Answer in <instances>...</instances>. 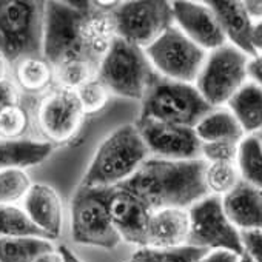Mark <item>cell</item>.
<instances>
[{
  "instance_id": "obj_21",
  "label": "cell",
  "mask_w": 262,
  "mask_h": 262,
  "mask_svg": "<svg viewBox=\"0 0 262 262\" xmlns=\"http://www.w3.org/2000/svg\"><path fill=\"white\" fill-rule=\"evenodd\" d=\"M53 153L51 142L31 139H0V171L42 164Z\"/></svg>"
},
{
  "instance_id": "obj_23",
  "label": "cell",
  "mask_w": 262,
  "mask_h": 262,
  "mask_svg": "<svg viewBox=\"0 0 262 262\" xmlns=\"http://www.w3.org/2000/svg\"><path fill=\"white\" fill-rule=\"evenodd\" d=\"M53 250V242L43 237H0V262H34Z\"/></svg>"
},
{
  "instance_id": "obj_17",
  "label": "cell",
  "mask_w": 262,
  "mask_h": 262,
  "mask_svg": "<svg viewBox=\"0 0 262 262\" xmlns=\"http://www.w3.org/2000/svg\"><path fill=\"white\" fill-rule=\"evenodd\" d=\"M24 211L50 239L60 236L63 207L57 191L47 184H33L24 199Z\"/></svg>"
},
{
  "instance_id": "obj_13",
  "label": "cell",
  "mask_w": 262,
  "mask_h": 262,
  "mask_svg": "<svg viewBox=\"0 0 262 262\" xmlns=\"http://www.w3.org/2000/svg\"><path fill=\"white\" fill-rule=\"evenodd\" d=\"M83 114L76 91L57 88L40 102L37 122L48 142L62 144L77 133Z\"/></svg>"
},
{
  "instance_id": "obj_35",
  "label": "cell",
  "mask_w": 262,
  "mask_h": 262,
  "mask_svg": "<svg viewBox=\"0 0 262 262\" xmlns=\"http://www.w3.org/2000/svg\"><path fill=\"white\" fill-rule=\"evenodd\" d=\"M19 88L11 80H0V111L19 105Z\"/></svg>"
},
{
  "instance_id": "obj_5",
  "label": "cell",
  "mask_w": 262,
  "mask_h": 262,
  "mask_svg": "<svg viewBox=\"0 0 262 262\" xmlns=\"http://www.w3.org/2000/svg\"><path fill=\"white\" fill-rule=\"evenodd\" d=\"M211 110L213 106L205 102L194 83L174 82L158 74L142 99L139 120L153 119L194 128L196 123Z\"/></svg>"
},
{
  "instance_id": "obj_41",
  "label": "cell",
  "mask_w": 262,
  "mask_h": 262,
  "mask_svg": "<svg viewBox=\"0 0 262 262\" xmlns=\"http://www.w3.org/2000/svg\"><path fill=\"white\" fill-rule=\"evenodd\" d=\"M34 262H63V260H62V256L59 254V251H57V250H53V251H50V253L42 254V256L37 257Z\"/></svg>"
},
{
  "instance_id": "obj_18",
  "label": "cell",
  "mask_w": 262,
  "mask_h": 262,
  "mask_svg": "<svg viewBox=\"0 0 262 262\" xmlns=\"http://www.w3.org/2000/svg\"><path fill=\"white\" fill-rule=\"evenodd\" d=\"M190 216L184 208H162L151 211L147 230V247L176 248L187 245Z\"/></svg>"
},
{
  "instance_id": "obj_45",
  "label": "cell",
  "mask_w": 262,
  "mask_h": 262,
  "mask_svg": "<svg viewBox=\"0 0 262 262\" xmlns=\"http://www.w3.org/2000/svg\"><path fill=\"white\" fill-rule=\"evenodd\" d=\"M128 262H129V260H128Z\"/></svg>"
},
{
  "instance_id": "obj_9",
  "label": "cell",
  "mask_w": 262,
  "mask_h": 262,
  "mask_svg": "<svg viewBox=\"0 0 262 262\" xmlns=\"http://www.w3.org/2000/svg\"><path fill=\"white\" fill-rule=\"evenodd\" d=\"M116 37L142 50L150 47L167 28L174 25L171 2L135 0L117 4L111 11Z\"/></svg>"
},
{
  "instance_id": "obj_44",
  "label": "cell",
  "mask_w": 262,
  "mask_h": 262,
  "mask_svg": "<svg viewBox=\"0 0 262 262\" xmlns=\"http://www.w3.org/2000/svg\"><path fill=\"white\" fill-rule=\"evenodd\" d=\"M256 138H257V139L260 141V144H262V129L259 131V133H256Z\"/></svg>"
},
{
  "instance_id": "obj_37",
  "label": "cell",
  "mask_w": 262,
  "mask_h": 262,
  "mask_svg": "<svg viewBox=\"0 0 262 262\" xmlns=\"http://www.w3.org/2000/svg\"><path fill=\"white\" fill-rule=\"evenodd\" d=\"M239 260H241V257L236 256L234 253L217 250V251H210L198 262H239Z\"/></svg>"
},
{
  "instance_id": "obj_38",
  "label": "cell",
  "mask_w": 262,
  "mask_h": 262,
  "mask_svg": "<svg viewBox=\"0 0 262 262\" xmlns=\"http://www.w3.org/2000/svg\"><path fill=\"white\" fill-rule=\"evenodd\" d=\"M242 4H244L247 14L250 16L253 22L262 20V0H245Z\"/></svg>"
},
{
  "instance_id": "obj_15",
  "label": "cell",
  "mask_w": 262,
  "mask_h": 262,
  "mask_svg": "<svg viewBox=\"0 0 262 262\" xmlns=\"http://www.w3.org/2000/svg\"><path fill=\"white\" fill-rule=\"evenodd\" d=\"M108 207L113 225L120 239L139 248L147 247V230L151 214L147 205L133 193L116 185L111 187Z\"/></svg>"
},
{
  "instance_id": "obj_39",
  "label": "cell",
  "mask_w": 262,
  "mask_h": 262,
  "mask_svg": "<svg viewBox=\"0 0 262 262\" xmlns=\"http://www.w3.org/2000/svg\"><path fill=\"white\" fill-rule=\"evenodd\" d=\"M251 45H253L256 54H262V20L260 22H254V25H253Z\"/></svg>"
},
{
  "instance_id": "obj_8",
  "label": "cell",
  "mask_w": 262,
  "mask_h": 262,
  "mask_svg": "<svg viewBox=\"0 0 262 262\" xmlns=\"http://www.w3.org/2000/svg\"><path fill=\"white\" fill-rule=\"evenodd\" d=\"M248 60L247 54L230 43L207 54L194 86L210 106L227 105L233 94L248 80Z\"/></svg>"
},
{
  "instance_id": "obj_4",
  "label": "cell",
  "mask_w": 262,
  "mask_h": 262,
  "mask_svg": "<svg viewBox=\"0 0 262 262\" xmlns=\"http://www.w3.org/2000/svg\"><path fill=\"white\" fill-rule=\"evenodd\" d=\"M158 77L145 51L116 37L108 53L100 60L96 79L116 96L142 100Z\"/></svg>"
},
{
  "instance_id": "obj_31",
  "label": "cell",
  "mask_w": 262,
  "mask_h": 262,
  "mask_svg": "<svg viewBox=\"0 0 262 262\" xmlns=\"http://www.w3.org/2000/svg\"><path fill=\"white\" fill-rule=\"evenodd\" d=\"M28 128V114L20 105L0 111V138L22 139Z\"/></svg>"
},
{
  "instance_id": "obj_25",
  "label": "cell",
  "mask_w": 262,
  "mask_h": 262,
  "mask_svg": "<svg viewBox=\"0 0 262 262\" xmlns=\"http://www.w3.org/2000/svg\"><path fill=\"white\" fill-rule=\"evenodd\" d=\"M17 85L28 93H40L54 80V68L43 56L27 57L16 63Z\"/></svg>"
},
{
  "instance_id": "obj_22",
  "label": "cell",
  "mask_w": 262,
  "mask_h": 262,
  "mask_svg": "<svg viewBox=\"0 0 262 262\" xmlns=\"http://www.w3.org/2000/svg\"><path fill=\"white\" fill-rule=\"evenodd\" d=\"M201 142H236L239 144L245 133L233 113L225 106L208 111L194 126Z\"/></svg>"
},
{
  "instance_id": "obj_20",
  "label": "cell",
  "mask_w": 262,
  "mask_h": 262,
  "mask_svg": "<svg viewBox=\"0 0 262 262\" xmlns=\"http://www.w3.org/2000/svg\"><path fill=\"white\" fill-rule=\"evenodd\" d=\"M245 136L256 135L262 129V86L247 80L227 102Z\"/></svg>"
},
{
  "instance_id": "obj_6",
  "label": "cell",
  "mask_w": 262,
  "mask_h": 262,
  "mask_svg": "<svg viewBox=\"0 0 262 262\" xmlns=\"http://www.w3.org/2000/svg\"><path fill=\"white\" fill-rule=\"evenodd\" d=\"M91 2H45L42 56L56 67L73 57H85L83 22Z\"/></svg>"
},
{
  "instance_id": "obj_33",
  "label": "cell",
  "mask_w": 262,
  "mask_h": 262,
  "mask_svg": "<svg viewBox=\"0 0 262 262\" xmlns=\"http://www.w3.org/2000/svg\"><path fill=\"white\" fill-rule=\"evenodd\" d=\"M236 142H202L201 145V159L207 164L214 162H236L237 156Z\"/></svg>"
},
{
  "instance_id": "obj_42",
  "label": "cell",
  "mask_w": 262,
  "mask_h": 262,
  "mask_svg": "<svg viewBox=\"0 0 262 262\" xmlns=\"http://www.w3.org/2000/svg\"><path fill=\"white\" fill-rule=\"evenodd\" d=\"M5 79V59L0 56V80Z\"/></svg>"
},
{
  "instance_id": "obj_11",
  "label": "cell",
  "mask_w": 262,
  "mask_h": 262,
  "mask_svg": "<svg viewBox=\"0 0 262 262\" xmlns=\"http://www.w3.org/2000/svg\"><path fill=\"white\" fill-rule=\"evenodd\" d=\"M190 234L187 245L208 251H230L244 256L241 231L227 217L222 198L208 194L188 208Z\"/></svg>"
},
{
  "instance_id": "obj_29",
  "label": "cell",
  "mask_w": 262,
  "mask_h": 262,
  "mask_svg": "<svg viewBox=\"0 0 262 262\" xmlns=\"http://www.w3.org/2000/svg\"><path fill=\"white\" fill-rule=\"evenodd\" d=\"M204 182L208 190V194L224 198L231 193L242 182V179L236 162H214L207 164Z\"/></svg>"
},
{
  "instance_id": "obj_32",
  "label": "cell",
  "mask_w": 262,
  "mask_h": 262,
  "mask_svg": "<svg viewBox=\"0 0 262 262\" xmlns=\"http://www.w3.org/2000/svg\"><path fill=\"white\" fill-rule=\"evenodd\" d=\"M76 94L85 114H93L100 111L110 99V91L96 77L86 82L85 85H82L76 91Z\"/></svg>"
},
{
  "instance_id": "obj_26",
  "label": "cell",
  "mask_w": 262,
  "mask_h": 262,
  "mask_svg": "<svg viewBox=\"0 0 262 262\" xmlns=\"http://www.w3.org/2000/svg\"><path fill=\"white\" fill-rule=\"evenodd\" d=\"M43 237L50 239L39 230L24 208L17 205H0V237ZM51 241V239H50Z\"/></svg>"
},
{
  "instance_id": "obj_7",
  "label": "cell",
  "mask_w": 262,
  "mask_h": 262,
  "mask_svg": "<svg viewBox=\"0 0 262 262\" xmlns=\"http://www.w3.org/2000/svg\"><path fill=\"white\" fill-rule=\"evenodd\" d=\"M111 187L79 185L71 199V237L76 244L113 250L120 244L111 216Z\"/></svg>"
},
{
  "instance_id": "obj_19",
  "label": "cell",
  "mask_w": 262,
  "mask_h": 262,
  "mask_svg": "<svg viewBox=\"0 0 262 262\" xmlns=\"http://www.w3.org/2000/svg\"><path fill=\"white\" fill-rule=\"evenodd\" d=\"M227 217L239 230H262V190L241 182L222 198Z\"/></svg>"
},
{
  "instance_id": "obj_36",
  "label": "cell",
  "mask_w": 262,
  "mask_h": 262,
  "mask_svg": "<svg viewBox=\"0 0 262 262\" xmlns=\"http://www.w3.org/2000/svg\"><path fill=\"white\" fill-rule=\"evenodd\" d=\"M248 80H253L259 86H262V54H257L256 57H251L248 60L247 67Z\"/></svg>"
},
{
  "instance_id": "obj_43",
  "label": "cell",
  "mask_w": 262,
  "mask_h": 262,
  "mask_svg": "<svg viewBox=\"0 0 262 262\" xmlns=\"http://www.w3.org/2000/svg\"><path fill=\"white\" fill-rule=\"evenodd\" d=\"M239 262H253V260H251L247 254H244V256H241V260H239Z\"/></svg>"
},
{
  "instance_id": "obj_3",
  "label": "cell",
  "mask_w": 262,
  "mask_h": 262,
  "mask_svg": "<svg viewBox=\"0 0 262 262\" xmlns=\"http://www.w3.org/2000/svg\"><path fill=\"white\" fill-rule=\"evenodd\" d=\"M45 2L0 0V56L8 63L42 56Z\"/></svg>"
},
{
  "instance_id": "obj_2",
  "label": "cell",
  "mask_w": 262,
  "mask_h": 262,
  "mask_svg": "<svg viewBox=\"0 0 262 262\" xmlns=\"http://www.w3.org/2000/svg\"><path fill=\"white\" fill-rule=\"evenodd\" d=\"M150 158V151L136 125H122L102 141L80 185L116 187L133 176Z\"/></svg>"
},
{
  "instance_id": "obj_40",
  "label": "cell",
  "mask_w": 262,
  "mask_h": 262,
  "mask_svg": "<svg viewBox=\"0 0 262 262\" xmlns=\"http://www.w3.org/2000/svg\"><path fill=\"white\" fill-rule=\"evenodd\" d=\"M57 251H59V254L62 256V260H63V262H82V260L74 254V251H73L70 247H67V245H59Z\"/></svg>"
},
{
  "instance_id": "obj_27",
  "label": "cell",
  "mask_w": 262,
  "mask_h": 262,
  "mask_svg": "<svg viewBox=\"0 0 262 262\" xmlns=\"http://www.w3.org/2000/svg\"><path fill=\"white\" fill-rule=\"evenodd\" d=\"M210 251L193 245H182L176 248H138L129 262H198Z\"/></svg>"
},
{
  "instance_id": "obj_12",
  "label": "cell",
  "mask_w": 262,
  "mask_h": 262,
  "mask_svg": "<svg viewBox=\"0 0 262 262\" xmlns=\"http://www.w3.org/2000/svg\"><path fill=\"white\" fill-rule=\"evenodd\" d=\"M136 126L153 158L170 161L201 159L202 142L196 136L194 128L153 119L138 120Z\"/></svg>"
},
{
  "instance_id": "obj_1",
  "label": "cell",
  "mask_w": 262,
  "mask_h": 262,
  "mask_svg": "<svg viewBox=\"0 0 262 262\" xmlns=\"http://www.w3.org/2000/svg\"><path fill=\"white\" fill-rule=\"evenodd\" d=\"M204 159L170 161L148 158L138 171L117 187L139 198L150 211L162 208L188 210L208 196L204 182Z\"/></svg>"
},
{
  "instance_id": "obj_30",
  "label": "cell",
  "mask_w": 262,
  "mask_h": 262,
  "mask_svg": "<svg viewBox=\"0 0 262 262\" xmlns=\"http://www.w3.org/2000/svg\"><path fill=\"white\" fill-rule=\"evenodd\" d=\"M31 185V179L25 170H2L0 171V205H16L24 201Z\"/></svg>"
},
{
  "instance_id": "obj_34",
  "label": "cell",
  "mask_w": 262,
  "mask_h": 262,
  "mask_svg": "<svg viewBox=\"0 0 262 262\" xmlns=\"http://www.w3.org/2000/svg\"><path fill=\"white\" fill-rule=\"evenodd\" d=\"M241 241L244 254L253 262H262V230H242Z\"/></svg>"
},
{
  "instance_id": "obj_14",
  "label": "cell",
  "mask_w": 262,
  "mask_h": 262,
  "mask_svg": "<svg viewBox=\"0 0 262 262\" xmlns=\"http://www.w3.org/2000/svg\"><path fill=\"white\" fill-rule=\"evenodd\" d=\"M171 10L174 25L207 53L227 43L214 13L205 4L178 0L171 2Z\"/></svg>"
},
{
  "instance_id": "obj_10",
  "label": "cell",
  "mask_w": 262,
  "mask_h": 262,
  "mask_svg": "<svg viewBox=\"0 0 262 262\" xmlns=\"http://www.w3.org/2000/svg\"><path fill=\"white\" fill-rule=\"evenodd\" d=\"M144 51L159 76L184 83L196 82L208 54L193 43L176 25L167 28Z\"/></svg>"
},
{
  "instance_id": "obj_28",
  "label": "cell",
  "mask_w": 262,
  "mask_h": 262,
  "mask_svg": "<svg viewBox=\"0 0 262 262\" xmlns=\"http://www.w3.org/2000/svg\"><path fill=\"white\" fill-rule=\"evenodd\" d=\"M54 79L59 83V88L77 91L82 85L96 77L97 68L83 57H73L63 60L62 63L53 67Z\"/></svg>"
},
{
  "instance_id": "obj_24",
  "label": "cell",
  "mask_w": 262,
  "mask_h": 262,
  "mask_svg": "<svg viewBox=\"0 0 262 262\" xmlns=\"http://www.w3.org/2000/svg\"><path fill=\"white\" fill-rule=\"evenodd\" d=\"M236 165L242 182L262 190V144L256 135H248L239 142Z\"/></svg>"
},
{
  "instance_id": "obj_16",
  "label": "cell",
  "mask_w": 262,
  "mask_h": 262,
  "mask_svg": "<svg viewBox=\"0 0 262 262\" xmlns=\"http://www.w3.org/2000/svg\"><path fill=\"white\" fill-rule=\"evenodd\" d=\"M204 4L214 13L227 43L236 47L250 59L256 57L257 54L251 45L254 22L247 14L244 4L239 0H208Z\"/></svg>"
}]
</instances>
